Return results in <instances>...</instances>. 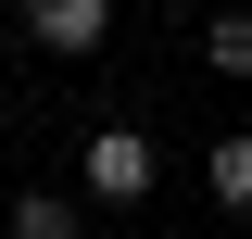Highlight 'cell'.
Instances as JSON below:
<instances>
[{
	"instance_id": "7a4b0ae2",
	"label": "cell",
	"mask_w": 252,
	"mask_h": 239,
	"mask_svg": "<svg viewBox=\"0 0 252 239\" xmlns=\"http://www.w3.org/2000/svg\"><path fill=\"white\" fill-rule=\"evenodd\" d=\"M13 13H26V38H38V51H63V63L114 38V0H13Z\"/></svg>"
},
{
	"instance_id": "8992f818",
	"label": "cell",
	"mask_w": 252,
	"mask_h": 239,
	"mask_svg": "<svg viewBox=\"0 0 252 239\" xmlns=\"http://www.w3.org/2000/svg\"><path fill=\"white\" fill-rule=\"evenodd\" d=\"M0 214H13V189H0Z\"/></svg>"
},
{
	"instance_id": "5b68a950",
	"label": "cell",
	"mask_w": 252,
	"mask_h": 239,
	"mask_svg": "<svg viewBox=\"0 0 252 239\" xmlns=\"http://www.w3.org/2000/svg\"><path fill=\"white\" fill-rule=\"evenodd\" d=\"M202 63L227 89H252V13H202Z\"/></svg>"
},
{
	"instance_id": "6da1fadb",
	"label": "cell",
	"mask_w": 252,
	"mask_h": 239,
	"mask_svg": "<svg viewBox=\"0 0 252 239\" xmlns=\"http://www.w3.org/2000/svg\"><path fill=\"white\" fill-rule=\"evenodd\" d=\"M76 189H89L101 214H139L164 189V151L139 139V126H89V151H76Z\"/></svg>"
},
{
	"instance_id": "277c9868",
	"label": "cell",
	"mask_w": 252,
	"mask_h": 239,
	"mask_svg": "<svg viewBox=\"0 0 252 239\" xmlns=\"http://www.w3.org/2000/svg\"><path fill=\"white\" fill-rule=\"evenodd\" d=\"M202 189H215V214H252V126H227L202 151Z\"/></svg>"
},
{
	"instance_id": "3957f363",
	"label": "cell",
	"mask_w": 252,
	"mask_h": 239,
	"mask_svg": "<svg viewBox=\"0 0 252 239\" xmlns=\"http://www.w3.org/2000/svg\"><path fill=\"white\" fill-rule=\"evenodd\" d=\"M89 189H76V202H63V189H13V214H0V227H13V239H89Z\"/></svg>"
}]
</instances>
